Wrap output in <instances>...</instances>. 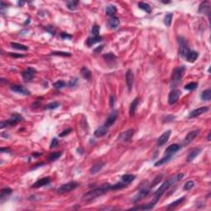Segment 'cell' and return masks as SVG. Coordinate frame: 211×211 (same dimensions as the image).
Returning <instances> with one entry per match:
<instances>
[{
    "label": "cell",
    "instance_id": "cell-37",
    "mask_svg": "<svg viewBox=\"0 0 211 211\" xmlns=\"http://www.w3.org/2000/svg\"><path fill=\"white\" fill-rule=\"evenodd\" d=\"M59 106H60L59 102H50V103L46 105L44 107V109L45 110H54V109L58 108Z\"/></svg>",
    "mask_w": 211,
    "mask_h": 211
},
{
    "label": "cell",
    "instance_id": "cell-43",
    "mask_svg": "<svg viewBox=\"0 0 211 211\" xmlns=\"http://www.w3.org/2000/svg\"><path fill=\"white\" fill-rule=\"evenodd\" d=\"M162 175H158L156 177L153 179V181L151 183V185H150V187H154V186H156L158 184V183H160V182L162 181Z\"/></svg>",
    "mask_w": 211,
    "mask_h": 211
},
{
    "label": "cell",
    "instance_id": "cell-8",
    "mask_svg": "<svg viewBox=\"0 0 211 211\" xmlns=\"http://www.w3.org/2000/svg\"><path fill=\"white\" fill-rule=\"evenodd\" d=\"M149 193H150V190H149V188H147V187L142 188V189L134 195V197L133 198V203L136 204V203H138L139 201H140L143 199L147 197V196L149 195Z\"/></svg>",
    "mask_w": 211,
    "mask_h": 211
},
{
    "label": "cell",
    "instance_id": "cell-48",
    "mask_svg": "<svg viewBox=\"0 0 211 211\" xmlns=\"http://www.w3.org/2000/svg\"><path fill=\"white\" fill-rule=\"evenodd\" d=\"M45 29L46 30V31H48L51 35H54L55 34V29H54V26H47Z\"/></svg>",
    "mask_w": 211,
    "mask_h": 211
},
{
    "label": "cell",
    "instance_id": "cell-50",
    "mask_svg": "<svg viewBox=\"0 0 211 211\" xmlns=\"http://www.w3.org/2000/svg\"><path fill=\"white\" fill-rule=\"evenodd\" d=\"M71 132H72V129L71 128H69V129H64V130L62 133H60V134H59V137L66 136V135H68V134H69Z\"/></svg>",
    "mask_w": 211,
    "mask_h": 211
},
{
    "label": "cell",
    "instance_id": "cell-44",
    "mask_svg": "<svg viewBox=\"0 0 211 211\" xmlns=\"http://www.w3.org/2000/svg\"><path fill=\"white\" fill-rule=\"evenodd\" d=\"M195 186V182L193 181H188L185 183V185L183 186V189L185 190H191Z\"/></svg>",
    "mask_w": 211,
    "mask_h": 211
},
{
    "label": "cell",
    "instance_id": "cell-55",
    "mask_svg": "<svg viewBox=\"0 0 211 211\" xmlns=\"http://www.w3.org/2000/svg\"><path fill=\"white\" fill-rule=\"evenodd\" d=\"M103 46H98L97 48H96L95 50H94V52H95V53H100V52L102 50V49H103Z\"/></svg>",
    "mask_w": 211,
    "mask_h": 211
},
{
    "label": "cell",
    "instance_id": "cell-3",
    "mask_svg": "<svg viewBox=\"0 0 211 211\" xmlns=\"http://www.w3.org/2000/svg\"><path fill=\"white\" fill-rule=\"evenodd\" d=\"M178 44H179V54L182 56V58H186L187 54L190 52V48L188 46V43L186 40L183 37H178Z\"/></svg>",
    "mask_w": 211,
    "mask_h": 211
},
{
    "label": "cell",
    "instance_id": "cell-13",
    "mask_svg": "<svg viewBox=\"0 0 211 211\" xmlns=\"http://www.w3.org/2000/svg\"><path fill=\"white\" fill-rule=\"evenodd\" d=\"M171 134H172V131H171V130H167V131H165V132L163 133L161 136L157 139V146H162L163 144H165L168 141V139H169Z\"/></svg>",
    "mask_w": 211,
    "mask_h": 211
},
{
    "label": "cell",
    "instance_id": "cell-19",
    "mask_svg": "<svg viewBox=\"0 0 211 211\" xmlns=\"http://www.w3.org/2000/svg\"><path fill=\"white\" fill-rule=\"evenodd\" d=\"M200 152H201V149L200 148H195V149H192L186 157V162H190L193 161L195 158V157L200 153Z\"/></svg>",
    "mask_w": 211,
    "mask_h": 211
},
{
    "label": "cell",
    "instance_id": "cell-23",
    "mask_svg": "<svg viewBox=\"0 0 211 211\" xmlns=\"http://www.w3.org/2000/svg\"><path fill=\"white\" fill-rule=\"evenodd\" d=\"M108 131V128L106 127L105 125L102 126V127H99L98 129H97L94 132V135H95L97 138H101V137L104 136L105 134H107Z\"/></svg>",
    "mask_w": 211,
    "mask_h": 211
},
{
    "label": "cell",
    "instance_id": "cell-29",
    "mask_svg": "<svg viewBox=\"0 0 211 211\" xmlns=\"http://www.w3.org/2000/svg\"><path fill=\"white\" fill-rule=\"evenodd\" d=\"M172 155L166 154L165 157H162L160 160H158L157 162H156L155 164H154V166H155V167H159V166H162L163 165V164H165V163H167V162L170 161V159L172 158Z\"/></svg>",
    "mask_w": 211,
    "mask_h": 211
},
{
    "label": "cell",
    "instance_id": "cell-12",
    "mask_svg": "<svg viewBox=\"0 0 211 211\" xmlns=\"http://www.w3.org/2000/svg\"><path fill=\"white\" fill-rule=\"evenodd\" d=\"M117 117H118V111H113V112L110 114V116H108L107 119L106 120V122H105V126L106 127H107L109 128L110 126H112V124H114V123L116 122V119H117Z\"/></svg>",
    "mask_w": 211,
    "mask_h": 211
},
{
    "label": "cell",
    "instance_id": "cell-41",
    "mask_svg": "<svg viewBox=\"0 0 211 211\" xmlns=\"http://www.w3.org/2000/svg\"><path fill=\"white\" fill-rule=\"evenodd\" d=\"M78 4H79L78 1H68L66 3L68 9H70V10H74V9H76Z\"/></svg>",
    "mask_w": 211,
    "mask_h": 211
},
{
    "label": "cell",
    "instance_id": "cell-21",
    "mask_svg": "<svg viewBox=\"0 0 211 211\" xmlns=\"http://www.w3.org/2000/svg\"><path fill=\"white\" fill-rule=\"evenodd\" d=\"M107 24L108 26H109L110 28L116 29V28H117V27L119 26V25H120V19L117 17H115V16L111 17V18L108 20Z\"/></svg>",
    "mask_w": 211,
    "mask_h": 211
},
{
    "label": "cell",
    "instance_id": "cell-53",
    "mask_svg": "<svg viewBox=\"0 0 211 211\" xmlns=\"http://www.w3.org/2000/svg\"><path fill=\"white\" fill-rule=\"evenodd\" d=\"M115 102H116V99H115V97L113 95L111 96L110 97V107H113L114 105H115Z\"/></svg>",
    "mask_w": 211,
    "mask_h": 211
},
{
    "label": "cell",
    "instance_id": "cell-35",
    "mask_svg": "<svg viewBox=\"0 0 211 211\" xmlns=\"http://www.w3.org/2000/svg\"><path fill=\"white\" fill-rule=\"evenodd\" d=\"M62 155V152H54V153H52L51 154H50V156L48 157V161L49 162H54L58 160L59 157H61Z\"/></svg>",
    "mask_w": 211,
    "mask_h": 211
},
{
    "label": "cell",
    "instance_id": "cell-56",
    "mask_svg": "<svg viewBox=\"0 0 211 211\" xmlns=\"http://www.w3.org/2000/svg\"><path fill=\"white\" fill-rule=\"evenodd\" d=\"M208 140H210V133H209V134H208Z\"/></svg>",
    "mask_w": 211,
    "mask_h": 211
},
{
    "label": "cell",
    "instance_id": "cell-28",
    "mask_svg": "<svg viewBox=\"0 0 211 211\" xmlns=\"http://www.w3.org/2000/svg\"><path fill=\"white\" fill-rule=\"evenodd\" d=\"M185 200H186V197H185V196L181 197V198H179L178 200H175V201H173L172 203L169 204V205H167V210H170V209H173V208H175V207L178 206L179 205L182 204V203L184 202Z\"/></svg>",
    "mask_w": 211,
    "mask_h": 211
},
{
    "label": "cell",
    "instance_id": "cell-20",
    "mask_svg": "<svg viewBox=\"0 0 211 211\" xmlns=\"http://www.w3.org/2000/svg\"><path fill=\"white\" fill-rule=\"evenodd\" d=\"M181 145L177 144H173L168 146L167 149H166L165 153L166 154H170V155H173L174 153H176L177 151L181 149Z\"/></svg>",
    "mask_w": 211,
    "mask_h": 211
},
{
    "label": "cell",
    "instance_id": "cell-18",
    "mask_svg": "<svg viewBox=\"0 0 211 211\" xmlns=\"http://www.w3.org/2000/svg\"><path fill=\"white\" fill-rule=\"evenodd\" d=\"M50 182V178L49 177H43L35 182L33 185H32V188H40V187H42V186L48 185Z\"/></svg>",
    "mask_w": 211,
    "mask_h": 211
},
{
    "label": "cell",
    "instance_id": "cell-15",
    "mask_svg": "<svg viewBox=\"0 0 211 211\" xmlns=\"http://www.w3.org/2000/svg\"><path fill=\"white\" fill-rule=\"evenodd\" d=\"M199 132H200L199 129H195V130H192V131H190V132L188 133V134H186V136L185 137L184 141H183L184 144L188 145L191 141L194 140L195 138L199 134Z\"/></svg>",
    "mask_w": 211,
    "mask_h": 211
},
{
    "label": "cell",
    "instance_id": "cell-42",
    "mask_svg": "<svg viewBox=\"0 0 211 211\" xmlns=\"http://www.w3.org/2000/svg\"><path fill=\"white\" fill-rule=\"evenodd\" d=\"M66 83L65 82H64L62 80H59V81H57V82H55V83L53 84V86L55 88H57V89H61L63 87H66Z\"/></svg>",
    "mask_w": 211,
    "mask_h": 211
},
{
    "label": "cell",
    "instance_id": "cell-22",
    "mask_svg": "<svg viewBox=\"0 0 211 211\" xmlns=\"http://www.w3.org/2000/svg\"><path fill=\"white\" fill-rule=\"evenodd\" d=\"M199 54L196 52V51H194V50H190V52L187 54V55L186 56V59L188 61L189 63H194L197 58H198Z\"/></svg>",
    "mask_w": 211,
    "mask_h": 211
},
{
    "label": "cell",
    "instance_id": "cell-31",
    "mask_svg": "<svg viewBox=\"0 0 211 211\" xmlns=\"http://www.w3.org/2000/svg\"><path fill=\"white\" fill-rule=\"evenodd\" d=\"M116 12H117V9H116V6H114V5H108L107 9H106L107 15L111 16V17H113L116 13Z\"/></svg>",
    "mask_w": 211,
    "mask_h": 211
},
{
    "label": "cell",
    "instance_id": "cell-4",
    "mask_svg": "<svg viewBox=\"0 0 211 211\" xmlns=\"http://www.w3.org/2000/svg\"><path fill=\"white\" fill-rule=\"evenodd\" d=\"M21 120H23V117L19 115V114H13L12 117L8 120H4L1 122V124H0V128L4 129L6 126H13V125H15L16 124H17L18 122H20Z\"/></svg>",
    "mask_w": 211,
    "mask_h": 211
},
{
    "label": "cell",
    "instance_id": "cell-17",
    "mask_svg": "<svg viewBox=\"0 0 211 211\" xmlns=\"http://www.w3.org/2000/svg\"><path fill=\"white\" fill-rule=\"evenodd\" d=\"M134 74H133L132 70L129 69L126 73V76H125V81H126V85L128 87L129 91L131 90V88L133 87V83H134Z\"/></svg>",
    "mask_w": 211,
    "mask_h": 211
},
{
    "label": "cell",
    "instance_id": "cell-45",
    "mask_svg": "<svg viewBox=\"0 0 211 211\" xmlns=\"http://www.w3.org/2000/svg\"><path fill=\"white\" fill-rule=\"evenodd\" d=\"M51 54L54 55H60V56H71V54L69 52H63V51H53Z\"/></svg>",
    "mask_w": 211,
    "mask_h": 211
},
{
    "label": "cell",
    "instance_id": "cell-5",
    "mask_svg": "<svg viewBox=\"0 0 211 211\" xmlns=\"http://www.w3.org/2000/svg\"><path fill=\"white\" fill-rule=\"evenodd\" d=\"M185 70H186V67L185 66H180L174 69L172 77V83L173 85H176V84H177L182 81Z\"/></svg>",
    "mask_w": 211,
    "mask_h": 211
},
{
    "label": "cell",
    "instance_id": "cell-32",
    "mask_svg": "<svg viewBox=\"0 0 211 211\" xmlns=\"http://www.w3.org/2000/svg\"><path fill=\"white\" fill-rule=\"evenodd\" d=\"M11 47L13 48V49H16V50H23V51H26V50H28V47L25 45H22V44H19V43H16V42H11Z\"/></svg>",
    "mask_w": 211,
    "mask_h": 211
},
{
    "label": "cell",
    "instance_id": "cell-47",
    "mask_svg": "<svg viewBox=\"0 0 211 211\" xmlns=\"http://www.w3.org/2000/svg\"><path fill=\"white\" fill-rule=\"evenodd\" d=\"M100 32V26L97 25H94L92 26V33L93 34L94 36H99Z\"/></svg>",
    "mask_w": 211,
    "mask_h": 211
},
{
    "label": "cell",
    "instance_id": "cell-27",
    "mask_svg": "<svg viewBox=\"0 0 211 211\" xmlns=\"http://www.w3.org/2000/svg\"><path fill=\"white\" fill-rule=\"evenodd\" d=\"M81 75L83 77V79H85L87 81H90L92 79V73L91 71L87 69V67H83L81 69Z\"/></svg>",
    "mask_w": 211,
    "mask_h": 211
},
{
    "label": "cell",
    "instance_id": "cell-7",
    "mask_svg": "<svg viewBox=\"0 0 211 211\" xmlns=\"http://www.w3.org/2000/svg\"><path fill=\"white\" fill-rule=\"evenodd\" d=\"M36 74V70L35 69H33V68H27L26 70L22 71L21 77H22V79L24 80V82L29 83V82H31L33 79Z\"/></svg>",
    "mask_w": 211,
    "mask_h": 211
},
{
    "label": "cell",
    "instance_id": "cell-1",
    "mask_svg": "<svg viewBox=\"0 0 211 211\" xmlns=\"http://www.w3.org/2000/svg\"><path fill=\"white\" fill-rule=\"evenodd\" d=\"M183 177H184V174L179 173L177 174V175L172 177L169 178L167 181H166V182H164L162 185H161V186L157 189V191L154 193V198H153V200H154L156 202H157L162 195L164 194L166 191L168 190L173 184H175L176 182H179V181H181L182 178H183Z\"/></svg>",
    "mask_w": 211,
    "mask_h": 211
},
{
    "label": "cell",
    "instance_id": "cell-39",
    "mask_svg": "<svg viewBox=\"0 0 211 211\" xmlns=\"http://www.w3.org/2000/svg\"><path fill=\"white\" fill-rule=\"evenodd\" d=\"M197 86H198V83H195V82H191V83L186 84V86L184 87V88L186 90H188V91H193L195 89H196Z\"/></svg>",
    "mask_w": 211,
    "mask_h": 211
},
{
    "label": "cell",
    "instance_id": "cell-26",
    "mask_svg": "<svg viewBox=\"0 0 211 211\" xmlns=\"http://www.w3.org/2000/svg\"><path fill=\"white\" fill-rule=\"evenodd\" d=\"M103 167H104V162H97V163H95V164L91 167V169H90V173L96 174L97 173V172H99L102 169Z\"/></svg>",
    "mask_w": 211,
    "mask_h": 211
},
{
    "label": "cell",
    "instance_id": "cell-24",
    "mask_svg": "<svg viewBox=\"0 0 211 211\" xmlns=\"http://www.w3.org/2000/svg\"><path fill=\"white\" fill-rule=\"evenodd\" d=\"M138 105H139V98L136 97V98H134V100L131 102L130 107H129V116H130V117H133V116H134Z\"/></svg>",
    "mask_w": 211,
    "mask_h": 211
},
{
    "label": "cell",
    "instance_id": "cell-9",
    "mask_svg": "<svg viewBox=\"0 0 211 211\" xmlns=\"http://www.w3.org/2000/svg\"><path fill=\"white\" fill-rule=\"evenodd\" d=\"M10 89L13 92H15L17 93L21 94V95L24 96H29L31 95V92L28 89H26L25 87L21 86V85H17V84H14L10 86Z\"/></svg>",
    "mask_w": 211,
    "mask_h": 211
},
{
    "label": "cell",
    "instance_id": "cell-30",
    "mask_svg": "<svg viewBox=\"0 0 211 211\" xmlns=\"http://www.w3.org/2000/svg\"><path fill=\"white\" fill-rule=\"evenodd\" d=\"M122 182L124 183L125 185H128L129 183H131V182L135 179V176L134 175H131V174H126V175H124V176H122Z\"/></svg>",
    "mask_w": 211,
    "mask_h": 211
},
{
    "label": "cell",
    "instance_id": "cell-51",
    "mask_svg": "<svg viewBox=\"0 0 211 211\" xmlns=\"http://www.w3.org/2000/svg\"><path fill=\"white\" fill-rule=\"evenodd\" d=\"M9 55L10 56H12L13 58H23V57H25V55H23V54H16V53H9Z\"/></svg>",
    "mask_w": 211,
    "mask_h": 211
},
{
    "label": "cell",
    "instance_id": "cell-10",
    "mask_svg": "<svg viewBox=\"0 0 211 211\" xmlns=\"http://www.w3.org/2000/svg\"><path fill=\"white\" fill-rule=\"evenodd\" d=\"M180 95H181V92L179 90L174 89L172 91L170 92L169 95H168V103L170 105H174L175 103H177L179 97H180Z\"/></svg>",
    "mask_w": 211,
    "mask_h": 211
},
{
    "label": "cell",
    "instance_id": "cell-33",
    "mask_svg": "<svg viewBox=\"0 0 211 211\" xmlns=\"http://www.w3.org/2000/svg\"><path fill=\"white\" fill-rule=\"evenodd\" d=\"M138 6H139V8L142 10H144V12L148 13H150L152 12V9H151V7L149 6L148 4H146V3H144V2H139V4H138Z\"/></svg>",
    "mask_w": 211,
    "mask_h": 211
},
{
    "label": "cell",
    "instance_id": "cell-36",
    "mask_svg": "<svg viewBox=\"0 0 211 211\" xmlns=\"http://www.w3.org/2000/svg\"><path fill=\"white\" fill-rule=\"evenodd\" d=\"M200 97L203 101H210L211 99V90L207 89V90L202 92Z\"/></svg>",
    "mask_w": 211,
    "mask_h": 211
},
{
    "label": "cell",
    "instance_id": "cell-54",
    "mask_svg": "<svg viewBox=\"0 0 211 211\" xmlns=\"http://www.w3.org/2000/svg\"><path fill=\"white\" fill-rule=\"evenodd\" d=\"M61 38L62 39H71L72 38V36L71 35H69L68 33H65V32H63L61 34Z\"/></svg>",
    "mask_w": 211,
    "mask_h": 211
},
{
    "label": "cell",
    "instance_id": "cell-38",
    "mask_svg": "<svg viewBox=\"0 0 211 211\" xmlns=\"http://www.w3.org/2000/svg\"><path fill=\"white\" fill-rule=\"evenodd\" d=\"M172 17H173V14L172 13H167L164 17V24L167 26H170L171 23H172Z\"/></svg>",
    "mask_w": 211,
    "mask_h": 211
},
{
    "label": "cell",
    "instance_id": "cell-52",
    "mask_svg": "<svg viewBox=\"0 0 211 211\" xmlns=\"http://www.w3.org/2000/svg\"><path fill=\"white\" fill-rule=\"evenodd\" d=\"M77 83H78V79H71L69 83V87H74V86H76Z\"/></svg>",
    "mask_w": 211,
    "mask_h": 211
},
{
    "label": "cell",
    "instance_id": "cell-25",
    "mask_svg": "<svg viewBox=\"0 0 211 211\" xmlns=\"http://www.w3.org/2000/svg\"><path fill=\"white\" fill-rule=\"evenodd\" d=\"M102 41V37L101 36H94L93 37H89L87 38V46H93L94 44H97L98 42H101Z\"/></svg>",
    "mask_w": 211,
    "mask_h": 211
},
{
    "label": "cell",
    "instance_id": "cell-46",
    "mask_svg": "<svg viewBox=\"0 0 211 211\" xmlns=\"http://www.w3.org/2000/svg\"><path fill=\"white\" fill-rule=\"evenodd\" d=\"M103 58L105 59H107V60L112 61V60H114V59L116 58V56L114 54H112V53H108V54H104Z\"/></svg>",
    "mask_w": 211,
    "mask_h": 211
},
{
    "label": "cell",
    "instance_id": "cell-14",
    "mask_svg": "<svg viewBox=\"0 0 211 211\" xmlns=\"http://www.w3.org/2000/svg\"><path fill=\"white\" fill-rule=\"evenodd\" d=\"M199 13L201 14H210V3L209 1H204L202 2L200 8H199Z\"/></svg>",
    "mask_w": 211,
    "mask_h": 211
},
{
    "label": "cell",
    "instance_id": "cell-49",
    "mask_svg": "<svg viewBox=\"0 0 211 211\" xmlns=\"http://www.w3.org/2000/svg\"><path fill=\"white\" fill-rule=\"evenodd\" d=\"M59 144V140L58 139H56V138H53V139L51 141V144H50V149H54Z\"/></svg>",
    "mask_w": 211,
    "mask_h": 211
},
{
    "label": "cell",
    "instance_id": "cell-40",
    "mask_svg": "<svg viewBox=\"0 0 211 211\" xmlns=\"http://www.w3.org/2000/svg\"><path fill=\"white\" fill-rule=\"evenodd\" d=\"M125 186H126V185L124 183H123V182H118V183H116V184L111 186V190H120V189H122V188H124Z\"/></svg>",
    "mask_w": 211,
    "mask_h": 211
},
{
    "label": "cell",
    "instance_id": "cell-6",
    "mask_svg": "<svg viewBox=\"0 0 211 211\" xmlns=\"http://www.w3.org/2000/svg\"><path fill=\"white\" fill-rule=\"evenodd\" d=\"M79 183L75 182H68L66 184H64L62 186H60L58 189L56 190L58 194H64L67 192H70L72 190H75L78 186H79Z\"/></svg>",
    "mask_w": 211,
    "mask_h": 211
},
{
    "label": "cell",
    "instance_id": "cell-16",
    "mask_svg": "<svg viewBox=\"0 0 211 211\" xmlns=\"http://www.w3.org/2000/svg\"><path fill=\"white\" fill-rule=\"evenodd\" d=\"M208 110H209V108L207 107H202L197 108V109H195L194 111L190 112L189 118H195V117H197V116H200V115L207 112Z\"/></svg>",
    "mask_w": 211,
    "mask_h": 211
},
{
    "label": "cell",
    "instance_id": "cell-2",
    "mask_svg": "<svg viewBox=\"0 0 211 211\" xmlns=\"http://www.w3.org/2000/svg\"><path fill=\"white\" fill-rule=\"evenodd\" d=\"M111 186L110 184H104L102 186H101L100 187H97L95 189H92V190L87 191V193L83 195V200L84 201H91L94 199L99 197L102 195L106 194L107 191L111 190Z\"/></svg>",
    "mask_w": 211,
    "mask_h": 211
},
{
    "label": "cell",
    "instance_id": "cell-11",
    "mask_svg": "<svg viewBox=\"0 0 211 211\" xmlns=\"http://www.w3.org/2000/svg\"><path fill=\"white\" fill-rule=\"evenodd\" d=\"M134 129H129L126 131H124L121 134H120V135L118 136V140L121 141V142H126V141L129 140L134 135Z\"/></svg>",
    "mask_w": 211,
    "mask_h": 211
},
{
    "label": "cell",
    "instance_id": "cell-34",
    "mask_svg": "<svg viewBox=\"0 0 211 211\" xmlns=\"http://www.w3.org/2000/svg\"><path fill=\"white\" fill-rule=\"evenodd\" d=\"M12 191H13L12 189H10L9 187H6V188L2 189V190H1V195H0V199H1V200L3 201L4 199L7 198V196L11 194Z\"/></svg>",
    "mask_w": 211,
    "mask_h": 211
}]
</instances>
